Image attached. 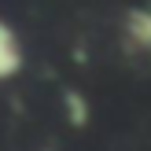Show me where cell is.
Masks as SVG:
<instances>
[{
    "label": "cell",
    "instance_id": "6da1fadb",
    "mask_svg": "<svg viewBox=\"0 0 151 151\" xmlns=\"http://www.w3.org/2000/svg\"><path fill=\"white\" fill-rule=\"evenodd\" d=\"M122 37L133 52L151 55V7H129L122 19Z\"/></svg>",
    "mask_w": 151,
    "mask_h": 151
},
{
    "label": "cell",
    "instance_id": "7a4b0ae2",
    "mask_svg": "<svg viewBox=\"0 0 151 151\" xmlns=\"http://www.w3.org/2000/svg\"><path fill=\"white\" fill-rule=\"evenodd\" d=\"M19 70H22V44H19V33L0 19V85H4L7 78H15Z\"/></svg>",
    "mask_w": 151,
    "mask_h": 151
},
{
    "label": "cell",
    "instance_id": "3957f363",
    "mask_svg": "<svg viewBox=\"0 0 151 151\" xmlns=\"http://www.w3.org/2000/svg\"><path fill=\"white\" fill-rule=\"evenodd\" d=\"M63 111H66V122L70 125H88V100L78 92V88H63Z\"/></svg>",
    "mask_w": 151,
    "mask_h": 151
}]
</instances>
